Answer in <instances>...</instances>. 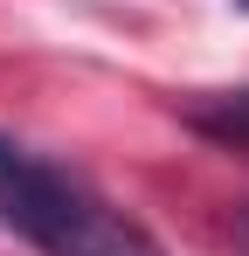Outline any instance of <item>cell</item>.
Segmentation results:
<instances>
[{"label": "cell", "instance_id": "obj_3", "mask_svg": "<svg viewBox=\"0 0 249 256\" xmlns=\"http://www.w3.org/2000/svg\"><path fill=\"white\" fill-rule=\"evenodd\" d=\"M236 7H249V0H236Z\"/></svg>", "mask_w": 249, "mask_h": 256}, {"label": "cell", "instance_id": "obj_1", "mask_svg": "<svg viewBox=\"0 0 249 256\" xmlns=\"http://www.w3.org/2000/svg\"><path fill=\"white\" fill-rule=\"evenodd\" d=\"M0 222L42 256H160V242L132 214H118L76 173L14 146L7 132H0Z\"/></svg>", "mask_w": 249, "mask_h": 256}, {"label": "cell", "instance_id": "obj_2", "mask_svg": "<svg viewBox=\"0 0 249 256\" xmlns=\"http://www.w3.org/2000/svg\"><path fill=\"white\" fill-rule=\"evenodd\" d=\"M194 125L214 132V138H228V146H249V90L242 97H222L214 111H194Z\"/></svg>", "mask_w": 249, "mask_h": 256}]
</instances>
